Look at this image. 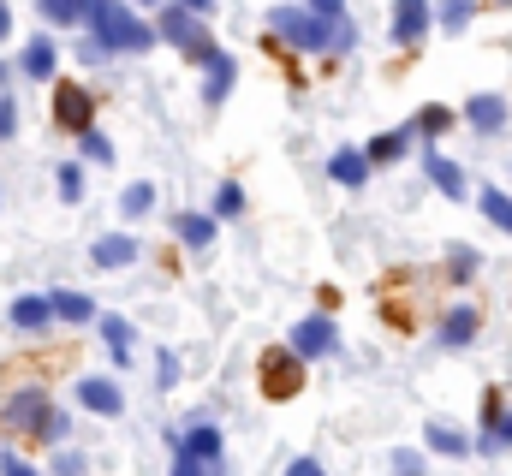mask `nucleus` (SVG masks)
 Here are the masks:
<instances>
[{
	"instance_id": "f257e3e1",
	"label": "nucleus",
	"mask_w": 512,
	"mask_h": 476,
	"mask_svg": "<svg viewBox=\"0 0 512 476\" xmlns=\"http://www.w3.org/2000/svg\"><path fill=\"white\" fill-rule=\"evenodd\" d=\"M84 24H90V36H96L108 54H149V48L161 42L155 24H143V18L131 12V0H90Z\"/></svg>"
},
{
	"instance_id": "f03ea898",
	"label": "nucleus",
	"mask_w": 512,
	"mask_h": 476,
	"mask_svg": "<svg viewBox=\"0 0 512 476\" xmlns=\"http://www.w3.org/2000/svg\"><path fill=\"white\" fill-rule=\"evenodd\" d=\"M0 429H6L12 441H66L72 423L54 411L48 387H18V393L0 405Z\"/></svg>"
},
{
	"instance_id": "7ed1b4c3",
	"label": "nucleus",
	"mask_w": 512,
	"mask_h": 476,
	"mask_svg": "<svg viewBox=\"0 0 512 476\" xmlns=\"http://www.w3.org/2000/svg\"><path fill=\"white\" fill-rule=\"evenodd\" d=\"M268 36H280L292 54H334V18L310 12V6H268Z\"/></svg>"
},
{
	"instance_id": "20e7f679",
	"label": "nucleus",
	"mask_w": 512,
	"mask_h": 476,
	"mask_svg": "<svg viewBox=\"0 0 512 476\" xmlns=\"http://www.w3.org/2000/svg\"><path fill=\"white\" fill-rule=\"evenodd\" d=\"M155 36H161L167 48H179L191 66H209V60L221 54V42L209 36V24H203L197 12H185V6H161V18H155Z\"/></svg>"
},
{
	"instance_id": "39448f33",
	"label": "nucleus",
	"mask_w": 512,
	"mask_h": 476,
	"mask_svg": "<svg viewBox=\"0 0 512 476\" xmlns=\"http://www.w3.org/2000/svg\"><path fill=\"white\" fill-rule=\"evenodd\" d=\"M256 381H262V399H298L304 393V357L292 346H268L256 357Z\"/></svg>"
},
{
	"instance_id": "423d86ee",
	"label": "nucleus",
	"mask_w": 512,
	"mask_h": 476,
	"mask_svg": "<svg viewBox=\"0 0 512 476\" xmlns=\"http://www.w3.org/2000/svg\"><path fill=\"white\" fill-rule=\"evenodd\" d=\"M48 102H54V131H66V137H84L96 125V90L78 84V78H54Z\"/></svg>"
},
{
	"instance_id": "0eeeda50",
	"label": "nucleus",
	"mask_w": 512,
	"mask_h": 476,
	"mask_svg": "<svg viewBox=\"0 0 512 476\" xmlns=\"http://www.w3.org/2000/svg\"><path fill=\"white\" fill-rule=\"evenodd\" d=\"M429 30H435V0H393V18H387L393 48H423Z\"/></svg>"
},
{
	"instance_id": "6e6552de",
	"label": "nucleus",
	"mask_w": 512,
	"mask_h": 476,
	"mask_svg": "<svg viewBox=\"0 0 512 476\" xmlns=\"http://www.w3.org/2000/svg\"><path fill=\"white\" fill-rule=\"evenodd\" d=\"M286 346L304 357V363H310V357H334V352H340V328H334V316H328V310H316V316H304V322L292 328V340H286Z\"/></svg>"
},
{
	"instance_id": "1a4fd4ad",
	"label": "nucleus",
	"mask_w": 512,
	"mask_h": 476,
	"mask_svg": "<svg viewBox=\"0 0 512 476\" xmlns=\"http://www.w3.org/2000/svg\"><path fill=\"white\" fill-rule=\"evenodd\" d=\"M507 119H512V102H507V96H495V90H483V96H471V102H465V125H471L477 137H501V131H507Z\"/></svg>"
},
{
	"instance_id": "9d476101",
	"label": "nucleus",
	"mask_w": 512,
	"mask_h": 476,
	"mask_svg": "<svg viewBox=\"0 0 512 476\" xmlns=\"http://www.w3.org/2000/svg\"><path fill=\"white\" fill-rule=\"evenodd\" d=\"M78 405H84L90 417H120V411H126V393H120V381H108V375H84V381H78Z\"/></svg>"
},
{
	"instance_id": "9b49d317",
	"label": "nucleus",
	"mask_w": 512,
	"mask_h": 476,
	"mask_svg": "<svg viewBox=\"0 0 512 476\" xmlns=\"http://www.w3.org/2000/svg\"><path fill=\"white\" fill-rule=\"evenodd\" d=\"M54 66H60V42L36 30V36L24 42V54H18V72H24L30 84H48V78H54Z\"/></svg>"
},
{
	"instance_id": "f8f14e48",
	"label": "nucleus",
	"mask_w": 512,
	"mask_h": 476,
	"mask_svg": "<svg viewBox=\"0 0 512 476\" xmlns=\"http://www.w3.org/2000/svg\"><path fill=\"white\" fill-rule=\"evenodd\" d=\"M54 322H60V316H54V298H42V292L12 298V328H18V334H36V340H42Z\"/></svg>"
},
{
	"instance_id": "ddd939ff",
	"label": "nucleus",
	"mask_w": 512,
	"mask_h": 476,
	"mask_svg": "<svg viewBox=\"0 0 512 476\" xmlns=\"http://www.w3.org/2000/svg\"><path fill=\"white\" fill-rule=\"evenodd\" d=\"M477 328H483V310H477V304H453V310L441 316V346H447V352H465V346L477 340Z\"/></svg>"
},
{
	"instance_id": "4468645a",
	"label": "nucleus",
	"mask_w": 512,
	"mask_h": 476,
	"mask_svg": "<svg viewBox=\"0 0 512 476\" xmlns=\"http://www.w3.org/2000/svg\"><path fill=\"white\" fill-rule=\"evenodd\" d=\"M423 173H429V185H435V191H447V197H465V185H471V179H465V167H459V161H447L435 143H423Z\"/></svg>"
},
{
	"instance_id": "2eb2a0df",
	"label": "nucleus",
	"mask_w": 512,
	"mask_h": 476,
	"mask_svg": "<svg viewBox=\"0 0 512 476\" xmlns=\"http://www.w3.org/2000/svg\"><path fill=\"white\" fill-rule=\"evenodd\" d=\"M233 84H239V66H233V54L221 48V54L203 66V102H209V108H221V102L233 96Z\"/></svg>"
},
{
	"instance_id": "dca6fc26",
	"label": "nucleus",
	"mask_w": 512,
	"mask_h": 476,
	"mask_svg": "<svg viewBox=\"0 0 512 476\" xmlns=\"http://www.w3.org/2000/svg\"><path fill=\"white\" fill-rule=\"evenodd\" d=\"M328 179L346 185V191H364V185H370V155H364V149H334V155H328Z\"/></svg>"
},
{
	"instance_id": "f3484780",
	"label": "nucleus",
	"mask_w": 512,
	"mask_h": 476,
	"mask_svg": "<svg viewBox=\"0 0 512 476\" xmlns=\"http://www.w3.org/2000/svg\"><path fill=\"white\" fill-rule=\"evenodd\" d=\"M173 453H191V459H203V465L227 471V459H221V429H215V423H197V429H185Z\"/></svg>"
},
{
	"instance_id": "a211bd4d",
	"label": "nucleus",
	"mask_w": 512,
	"mask_h": 476,
	"mask_svg": "<svg viewBox=\"0 0 512 476\" xmlns=\"http://www.w3.org/2000/svg\"><path fill=\"white\" fill-rule=\"evenodd\" d=\"M137 250H143V244H137L131 233H108V238L90 244V268H131Z\"/></svg>"
},
{
	"instance_id": "6ab92c4d",
	"label": "nucleus",
	"mask_w": 512,
	"mask_h": 476,
	"mask_svg": "<svg viewBox=\"0 0 512 476\" xmlns=\"http://www.w3.org/2000/svg\"><path fill=\"white\" fill-rule=\"evenodd\" d=\"M411 125H399V131H382V137H370L364 143V155H370V167H393V161H405V149H411Z\"/></svg>"
},
{
	"instance_id": "aec40b11",
	"label": "nucleus",
	"mask_w": 512,
	"mask_h": 476,
	"mask_svg": "<svg viewBox=\"0 0 512 476\" xmlns=\"http://www.w3.org/2000/svg\"><path fill=\"white\" fill-rule=\"evenodd\" d=\"M48 298H54V316H60V322H72V328H90V322H96V304H90L84 292L60 286V292H48Z\"/></svg>"
},
{
	"instance_id": "412c9836",
	"label": "nucleus",
	"mask_w": 512,
	"mask_h": 476,
	"mask_svg": "<svg viewBox=\"0 0 512 476\" xmlns=\"http://www.w3.org/2000/svg\"><path fill=\"white\" fill-rule=\"evenodd\" d=\"M423 447H429V453H447V459H465V453H471V441H465L453 423H441V417L423 429Z\"/></svg>"
},
{
	"instance_id": "4be33fe9",
	"label": "nucleus",
	"mask_w": 512,
	"mask_h": 476,
	"mask_svg": "<svg viewBox=\"0 0 512 476\" xmlns=\"http://www.w3.org/2000/svg\"><path fill=\"white\" fill-rule=\"evenodd\" d=\"M173 233L185 250H209L215 244V215H173Z\"/></svg>"
},
{
	"instance_id": "5701e85b",
	"label": "nucleus",
	"mask_w": 512,
	"mask_h": 476,
	"mask_svg": "<svg viewBox=\"0 0 512 476\" xmlns=\"http://www.w3.org/2000/svg\"><path fill=\"white\" fill-rule=\"evenodd\" d=\"M453 108H441V102H429V108H417V119H411V131H417V137H423V143H441V137H447V131H453Z\"/></svg>"
},
{
	"instance_id": "b1692460",
	"label": "nucleus",
	"mask_w": 512,
	"mask_h": 476,
	"mask_svg": "<svg viewBox=\"0 0 512 476\" xmlns=\"http://www.w3.org/2000/svg\"><path fill=\"white\" fill-rule=\"evenodd\" d=\"M477 209H483V221H489V227H501V233L512 238V191L483 185V191H477Z\"/></svg>"
},
{
	"instance_id": "393cba45",
	"label": "nucleus",
	"mask_w": 512,
	"mask_h": 476,
	"mask_svg": "<svg viewBox=\"0 0 512 476\" xmlns=\"http://www.w3.org/2000/svg\"><path fill=\"white\" fill-rule=\"evenodd\" d=\"M96 328H102V340H108L114 363L126 369V363H131V322H126V316H96Z\"/></svg>"
},
{
	"instance_id": "a878e982",
	"label": "nucleus",
	"mask_w": 512,
	"mask_h": 476,
	"mask_svg": "<svg viewBox=\"0 0 512 476\" xmlns=\"http://www.w3.org/2000/svg\"><path fill=\"white\" fill-rule=\"evenodd\" d=\"M36 12H42V24H54V30H72V24H84V0H36Z\"/></svg>"
},
{
	"instance_id": "bb28decb",
	"label": "nucleus",
	"mask_w": 512,
	"mask_h": 476,
	"mask_svg": "<svg viewBox=\"0 0 512 476\" xmlns=\"http://www.w3.org/2000/svg\"><path fill=\"white\" fill-rule=\"evenodd\" d=\"M477 6H483V0H441V6H435V24H441L447 36H459V30L477 18Z\"/></svg>"
},
{
	"instance_id": "cd10ccee",
	"label": "nucleus",
	"mask_w": 512,
	"mask_h": 476,
	"mask_svg": "<svg viewBox=\"0 0 512 476\" xmlns=\"http://www.w3.org/2000/svg\"><path fill=\"white\" fill-rule=\"evenodd\" d=\"M149 209H155V185H149V179H137V185L120 191V215H126V221H143Z\"/></svg>"
},
{
	"instance_id": "c85d7f7f",
	"label": "nucleus",
	"mask_w": 512,
	"mask_h": 476,
	"mask_svg": "<svg viewBox=\"0 0 512 476\" xmlns=\"http://www.w3.org/2000/svg\"><path fill=\"white\" fill-rule=\"evenodd\" d=\"M245 215V191L227 179V185H215V221H239Z\"/></svg>"
},
{
	"instance_id": "c756f323",
	"label": "nucleus",
	"mask_w": 512,
	"mask_h": 476,
	"mask_svg": "<svg viewBox=\"0 0 512 476\" xmlns=\"http://www.w3.org/2000/svg\"><path fill=\"white\" fill-rule=\"evenodd\" d=\"M78 149H84V161H96V167H114V143H108V137H102L96 125H90V131L78 137Z\"/></svg>"
},
{
	"instance_id": "7c9ffc66",
	"label": "nucleus",
	"mask_w": 512,
	"mask_h": 476,
	"mask_svg": "<svg viewBox=\"0 0 512 476\" xmlns=\"http://www.w3.org/2000/svg\"><path fill=\"white\" fill-rule=\"evenodd\" d=\"M477 268H483V256H477V250H465V244H459V250H447V274H453V286H465Z\"/></svg>"
},
{
	"instance_id": "2f4dec72",
	"label": "nucleus",
	"mask_w": 512,
	"mask_h": 476,
	"mask_svg": "<svg viewBox=\"0 0 512 476\" xmlns=\"http://www.w3.org/2000/svg\"><path fill=\"white\" fill-rule=\"evenodd\" d=\"M54 179H60V197H66V203H78V197H84V167H78V161H60V173H54Z\"/></svg>"
},
{
	"instance_id": "473e14b6",
	"label": "nucleus",
	"mask_w": 512,
	"mask_h": 476,
	"mask_svg": "<svg viewBox=\"0 0 512 476\" xmlns=\"http://www.w3.org/2000/svg\"><path fill=\"white\" fill-rule=\"evenodd\" d=\"M173 476H227V471H215V465H203L191 453H173Z\"/></svg>"
},
{
	"instance_id": "72a5a7b5",
	"label": "nucleus",
	"mask_w": 512,
	"mask_h": 476,
	"mask_svg": "<svg viewBox=\"0 0 512 476\" xmlns=\"http://www.w3.org/2000/svg\"><path fill=\"white\" fill-rule=\"evenodd\" d=\"M155 387H179V357L173 352L155 357Z\"/></svg>"
},
{
	"instance_id": "f704fd0d",
	"label": "nucleus",
	"mask_w": 512,
	"mask_h": 476,
	"mask_svg": "<svg viewBox=\"0 0 512 476\" xmlns=\"http://www.w3.org/2000/svg\"><path fill=\"white\" fill-rule=\"evenodd\" d=\"M393 476H423V453L399 447V453H393Z\"/></svg>"
},
{
	"instance_id": "c9c22d12",
	"label": "nucleus",
	"mask_w": 512,
	"mask_h": 476,
	"mask_svg": "<svg viewBox=\"0 0 512 476\" xmlns=\"http://www.w3.org/2000/svg\"><path fill=\"white\" fill-rule=\"evenodd\" d=\"M12 131H18V102H12V96H0V143H6Z\"/></svg>"
},
{
	"instance_id": "e433bc0d",
	"label": "nucleus",
	"mask_w": 512,
	"mask_h": 476,
	"mask_svg": "<svg viewBox=\"0 0 512 476\" xmlns=\"http://www.w3.org/2000/svg\"><path fill=\"white\" fill-rule=\"evenodd\" d=\"M84 471H90L84 453H60V459H54V476H84Z\"/></svg>"
},
{
	"instance_id": "4c0bfd02",
	"label": "nucleus",
	"mask_w": 512,
	"mask_h": 476,
	"mask_svg": "<svg viewBox=\"0 0 512 476\" xmlns=\"http://www.w3.org/2000/svg\"><path fill=\"white\" fill-rule=\"evenodd\" d=\"M0 476H42L36 465H24L18 453H0Z\"/></svg>"
},
{
	"instance_id": "58836bf2",
	"label": "nucleus",
	"mask_w": 512,
	"mask_h": 476,
	"mask_svg": "<svg viewBox=\"0 0 512 476\" xmlns=\"http://www.w3.org/2000/svg\"><path fill=\"white\" fill-rule=\"evenodd\" d=\"M304 6L322 12V18H340V12H346V0H304Z\"/></svg>"
},
{
	"instance_id": "ea45409f",
	"label": "nucleus",
	"mask_w": 512,
	"mask_h": 476,
	"mask_svg": "<svg viewBox=\"0 0 512 476\" xmlns=\"http://www.w3.org/2000/svg\"><path fill=\"white\" fill-rule=\"evenodd\" d=\"M286 476H328V471H322L316 459H292V465H286Z\"/></svg>"
},
{
	"instance_id": "a19ab883",
	"label": "nucleus",
	"mask_w": 512,
	"mask_h": 476,
	"mask_svg": "<svg viewBox=\"0 0 512 476\" xmlns=\"http://www.w3.org/2000/svg\"><path fill=\"white\" fill-rule=\"evenodd\" d=\"M173 6H185V12H197V18H209V12H215V0H173Z\"/></svg>"
},
{
	"instance_id": "79ce46f5",
	"label": "nucleus",
	"mask_w": 512,
	"mask_h": 476,
	"mask_svg": "<svg viewBox=\"0 0 512 476\" xmlns=\"http://www.w3.org/2000/svg\"><path fill=\"white\" fill-rule=\"evenodd\" d=\"M6 36H12V6L0 0V42H6Z\"/></svg>"
},
{
	"instance_id": "37998d69",
	"label": "nucleus",
	"mask_w": 512,
	"mask_h": 476,
	"mask_svg": "<svg viewBox=\"0 0 512 476\" xmlns=\"http://www.w3.org/2000/svg\"><path fill=\"white\" fill-rule=\"evenodd\" d=\"M501 447H512V411L501 417Z\"/></svg>"
},
{
	"instance_id": "c03bdc74",
	"label": "nucleus",
	"mask_w": 512,
	"mask_h": 476,
	"mask_svg": "<svg viewBox=\"0 0 512 476\" xmlns=\"http://www.w3.org/2000/svg\"><path fill=\"white\" fill-rule=\"evenodd\" d=\"M6 78H12V66H6V60H0V84H6Z\"/></svg>"
},
{
	"instance_id": "a18cd8bd",
	"label": "nucleus",
	"mask_w": 512,
	"mask_h": 476,
	"mask_svg": "<svg viewBox=\"0 0 512 476\" xmlns=\"http://www.w3.org/2000/svg\"><path fill=\"white\" fill-rule=\"evenodd\" d=\"M483 6H512V0H483Z\"/></svg>"
},
{
	"instance_id": "49530a36",
	"label": "nucleus",
	"mask_w": 512,
	"mask_h": 476,
	"mask_svg": "<svg viewBox=\"0 0 512 476\" xmlns=\"http://www.w3.org/2000/svg\"><path fill=\"white\" fill-rule=\"evenodd\" d=\"M137 6H161V0H137Z\"/></svg>"
},
{
	"instance_id": "de8ad7c7",
	"label": "nucleus",
	"mask_w": 512,
	"mask_h": 476,
	"mask_svg": "<svg viewBox=\"0 0 512 476\" xmlns=\"http://www.w3.org/2000/svg\"><path fill=\"white\" fill-rule=\"evenodd\" d=\"M84 6H90V0H84Z\"/></svg>"
}]
</instances>
